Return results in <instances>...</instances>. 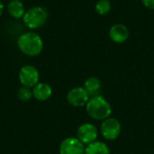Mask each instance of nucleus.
<instances>
[{"mask_svg":"<svg viewBox=\"0 0 154 154\" xmlns=\"http://www.w3.org/2000/svg\"><path fill=\"white\" fill-rule=\"evenodd\" d=\"M85 154H110V150L105 143L95 141L88 144L85 148Z\"/></svg>","mask_w":154,"mask_h":154,"instance_id":"12","label":"nucleus"},{"mask_svg":"<svg viewBox=\"0 0 154 154\" xmlns=\"http://www.w3.org/2000/svg\"><path fill=\"white\" fill-rule=\"evenodd\" d=\"M19 51L26 56H38L43 49V41L42 37L34 32H26L21 34L17 40Z\"/></svg>","mask_w":154,"mask_h":154,"instance_id":"1","label":"nucleus"},{"mask_svg":"<svg viewBox=\"0 0 154 154\" xmlns=\"http://www.w3.org/2000/svg\"><path fill=\"white\" fill-rule=\"evenodd\" d=\"M48 17L49 14L46 8L37 5L29 8L25 12L23 17V21L27 28L31 30H36L45 24L48 20Z\"/></svg>","mask_w":154,"mask_h":154,"instance_id":"3","label":"nucleus"},{"mask_svg":"<svg viewBox=\"0 0 154 154\" xmlns=\"http://www.w3.org/2000/svg\"><path fill=\"white\" fill-rule=\"evenodd\" d=\"M142 1L145 7L154 10V0H142Z\"/></svg>","mask_w":154,"mask_h":154,"instance_id":"16","label":"nucleus"},{"mask_svg":"<svg viewBox=\"0 0 154 154\" xmlns=\"http://www.w3.org/2000/svg\"><path fill=\"white\" fill-rule=\"evenodd\" d=\"M85 146L77 137H68L62 140L59 147L60 154H85Z\"/></svg>","mask_w":154,"mask_h":154,"instance_id":"7","label":"nucleus"},{"mask_svg":"<svg viewBox=\"0 0 154 154\" xmlns=\"http://www.w3.org/2000/svg\"><path fill=\"white\" fill-rule=\"evenodd\" d=\"M4 10H5V5H4L3 2L0 0V16L3 14V13H4Z\"/></svg>","mask_w":154,"mask_h":154,"instance_id":"17","label":"nucleus"},{"mask_svg":"<svg viewBox=\"0 0 154 154\" xmlns=\"http://www.w3.org/2000/svg\"><path fill=\"white\" fill-rule=\"evenodd\" d=\"M88 115L95 120H106L112 114V106L102 96H94L89 98L86 105Z\"/></svg>","mask_w":154,"mask_h":154,"instance_id":"2","label":"nucleus"},{"mask_svg":"<svg viewBox=\"0 0 154 154\" xmlns=\"http://www.w3.org/2000/svg\"><path fill=\"white\" fill-rule=\"evenodd\" d=\"M109 37L113 42L117 43H122L128 39L129 31L125 25L121 23H116L110 28Z\"/></svg>","mask_w":154,"mask_h":154,"instance_id":"10","label":"nucleus"},{"mask_svg":"<svg viewBox=\"0 0 154 154\" xmlns=\"http://www.w3.org/2000/svg\"><path fill=\"white\" fill-rule=\"evenodd\" d=\"M32 97L38 101L43 102L47 101L51 98L52 95V88L51 87L44 82H39L37 85H35L32 88Z\"/></svg>","mask_w":154,"mask_h":154,"instance_id":"9","label":"nucleus"},{"mask_svg":"<svg viewBox=\"0 0 154 154\" xmlns=\"http://www.w3.org/2000/svg\"><path fill=\"white\" fill-rule=\"evenodd\" d=\"M17 97L19 100L23 102H27L30 101L33 97H32V88H26V87H21L18 91H17Z\"/></svg>","mask_w":154,"mask_h":154,"instance_id":"14","label":"nucleus"},{"mask_svg":"<svg viewBox=\"0 0 154 154\" xmlns=\"http://www.w3.org/2000/svg\"><path fill=\"white\" fill-rule=\"evenodd\" d=\"M89 100V94L82 87L71 88L67 94L68 103L74 107H81L86 106Z\"/></svg>","mask_w":154,"mask_h":154,"instance_id":"6","label":"nucleus"},{"mask_svg":"<svg viewBox=\"0 0 154 154\" xmlns=\"http://www.w3.org/2000/svg\"><path fill=\"white\" fill-rule=\"evenodd\" d=\"M101 88V81L97 77H90L85 81L84 88L88 91L89 96L95 95L97 91H99Z\"/></svg>","mask_w":154,"mask_h":154,"instance_id":"13","label":"nucleus"},{"mask_svg":"<svg viewBox=\"0 0 154 154\" xmlns=\"http://www.w3.org/2000/svg\"><path fill=\"white\" fill-rule=\"evenodd\" d=\"M96 10L101 15L106 14L111 10L110 0H99L96 5Z\"/></svg>","mask_w":154,"mask_h":154,"instance_id":"15","label":"nucleus"},{"mask_svg":"<svg viewBox=\"0 0 154 154\" xmlns=\"http://www.w3.org/2000/svg\"><path fill=\"white\" fill-rule=\"evenodd\" d=\"M98 135L97 128L91 123L81 125L77 131V138L84 144H89L97 141Z\"/></svg>","mask_w":154,"mask_h":154,"instance_id":"8","label":"nucleus"},{"mask_svg":"<svg viewBox=\"0 0 154 154\" xmlns=\"http://www.w3.org/2000/svg\"><path fill=\"white\" fill-rule=\"evenodd\" d=\"M18 79L23 87L32 88L35 85L39 83V70L32 65H24L19 70Z\"/></svg>","mask_w":154,"mask_h":154,"instance_id":"4","label":"nucleus"},{"mask_svg":"<svg viewBox=\"0 0 154 154\" xmlns=\"http://www.w3.org/2000/svg\"><path fill=\"white\" fill-rule=\"evenodd\" d=\"M121 124L116 118L108 117L103 121L100 127L101 135L107 141H114L121 134Z\"/></svg>","mask_w":154,"mask_h":154,"instance_id":"5","label":"nucleus"},{"mask_svg":"<svg viewBox=\"0 0 154 154\" xmlns=\"http://www.w3.org/2000/svg\"><path fill=\"white\" fill-rule=\"evenodd\" d=\"M8 14L15 19H23L25 14V8L23 3L21 0H11L6 6Z\"/></svg>","mask_w":154,"mask_h":154,"instance_id":"11","label":"nucleus"}]
</instances>
